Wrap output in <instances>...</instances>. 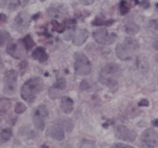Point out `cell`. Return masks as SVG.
Masks as SVG:
<instances>
[{"mask_svg":"<svg viewBox=\"0 0 158 148\" xmlns=\"http://www.w3.org/2000/svg\"><path fill=\"white\" fill-rule=\"evenodd\" d=\"M43 81L40 78H32L24 83L21 87V98L27 102L33 103L43 88Z\"/></svg>","mask_w":158,"mask_h":148,"instance_id":"cell-1","label":"cell"},{"mask_svg":"<svg viewBox=\"0 0 158 148\" xmlns=\"http://www.w3.org/2000/svg\"><path fill=\"white\" fill-rule=\"evenodd\" d=\"M120 72V68L116 63H107L105 65L99 72L98 80L102 84L107 85L109 88L117 86V78Z\"/></svg>","mask_w":158,"mask_h":148,"instance_id":"cell-2","label":"cell"},{"mask_svg":"<svg viewBox=\"0 0 158 148\" xmlns=\"http://www.w3.org/2000/svg\"><path fill=\"white\" fill-rule=\"evenodd\" d=\"M139 49V42L133 37H127L122 44H118L115 52L117 57L122 61L131 60L135 52Z\"/></svg>","mask_w":158,"mask_h":148,"instance_id":"cell-3","label":"cell"},{"mask_svg":"<svg viewBox=\"0 0 158 148\" xmlns=\"http://www.w3.org/2000/svg\"><path fill=\"white\" fill-rule=\"evenodd\" d=\"M75 72L78 76H86L89 75L91 71V65L88 57L83 53H76L75 54Z\"/></svg>","mask_w":158,"mask_h":148,"instance_id":"cell-4","label":"cell"},{"mask_svg":"<svg viewBox=\"0 0 158 148\" xmlns=\"http://www.w3.org/2000/svg\"><path fill=\"white\" fill-rule=\"evenodd\" d=\"M17 72L14 70L6 71L4 77V93L8 95L15 94L17 89Z\"/></svg>","mask_w":158,"mask_h":148,"instance_id":"cell-5","label":"cell"},{"mask_svg":"<svg viewBox=\"0 0 158 148\" xmlns=\"http://www.w3.org/2000/svg\"><path fill=\"white\" fill-rule=\"evenodd\" d=\"M93 38L99 44H112L117 39V34L109 33L106 28H99L93 32Z\"/></svg>","mask_w":158,"mask_h":148,"instance_id":"cell-6","label":"cell"},{"mask_svg":"<svg viewBox=\"0 0 158 148\" xmlns=\"http://www.w3.org/2000/svg\"><path fill=\"white\" fill-rule=\"evenodd\" d=\"M143 148H155L158 144V133L154 129H147L143 131L141 137Z\"/></svg>","mask_w":158,"mask_h":148,"instance_id":"cell-7","label":"cell"},{"mask_svg":"<svg viewBox=\"0 0 158 148\" xmlns=\"http://www.w3.org/2000/svg\"><path fill=\"white\" fill-rule=\"evenodd\" d=\"M115 137L123 141L133 142L137 137V133L136 131L128 129L127 126L120 124L115 128Z\"/></svg>","mask_w":158,"mask_h":148,"instance_id":"cell-8","label":"cell"},{"mask_svg":"<svg viewBox=\"0 0 158 148\" xmlns=\"http://www.w3.org/2000/svg\"><path fill=\"white\" fill-rule=\"evenodd\" d=\"M30 25V15L26 11H20L14 19L13 28L18 32L23 33L27 30Z\"/></svg>","mask_w":158,"mask_h":148,"instance_id":"cell-9","label":"cell"},{"mask_svg":"<svg viewBox=\"0 0 158 148\" xmlns=\"http://www.w3.org/2000/svg\"><path fill=\"white\" fill-rule=\"evenodd\" d=\"M7 53L11 56L12 57H14L15 59H20L25 56V50L23 49L22 46H20L19 43H9L7 46Z\"/></svg>","mask_w":158,"mask_h":148,"instance_id":"cell-10","label":"cell"},{"mask_svg":"<svg viewBox=\"0 0 158 148\" xmlns=\"http://www.w3.org/2000/svg\"><path fill=\"white\" fill-rule=\"evenodd\" d=\"M89 36V33L85 29H77L72 34V43L75 46H81L85 43Z\"/></svg>","mask_w":158,"mask_h":148,"instance_id":"cell-11","label":"cell"},{"mask_svg":"<svg viewBox=\"0 0 158 148\" xmlns=\"http://www.w3.org/2000/svg\"><path fill=\"white\" fill-rule=\"evenodd\" d=\"M47 134L48 137H52L56 140H58V141H62L64 139V131L62 127L58 124L50 126L47 131Z\"/></svg>","mask_w":158,"mask_h":148,"instance_id":"cell-12","label":"cell"},{"mask_svg":"<svg viewBox=\"0 0 158 148\" xmlns=\"http://www.w3.org/2000/svg\"><path fill=\"white\" fill-rule=\"evenodd\" d=\"M73 100L68 96H63L61 100V108L65 114H69L73 110Z\"/></svg>","mask_w":158,"mask_h":148,"instance_id":"cell-13","label":"cell"},{"mask_svg":"<svg viewBox=\"0 0 158 148\" xmlns=\"http://www.w3.org/2000/svg\"><path fill=\"white\" fill-rule=\"evenodd\" d=\"M32 57L39 61L40 63H44L48 60V55L47 54V52L45 51V50L41 47H38L34 50V51L32 54Z\"/></svg>","mask_w":158,"mask_h":148,"instance_id":"cell-14","label":"cell"},{"mask_svg":"<svg viewBox=\"0 0 158 148\" xmlns=\"http://www.w3.org/2000/svg\"><path fill=\"white\" fill-rule=\"evenodd\" d=\"M140 30V26L133 20H128L125 24V31L127 34L134 35L137 34Z\"/></svg>","mask_w":158,"mask_h":148,"instance_id":"cell-15","label":"cell"},{"mask_svg":"<svg viewBox=\"0 0 158 148\" xmlns=\"http://www.w3.org/2000/svg\"><path fill=\"white\" fill-rule=\"evenodd\" d=\"M28 4V0H8V9L14 11L19 7H24Z\"/></svg>","mask_w":158,"mask_h":148,"instance_id":"cell-16","label":"cell"},{"mask_svg":"<svg viewBox=\"0 0 158 148\" xmlns=\"http://www.w3.org/2000/svg\"><path fill=\"white\" fill-rule=\"evenodd\" d=\"M33 121H34V127L39 130V131H43L45 128V122H44V118L37 115H34L33 117Z\"/></svg>","mask_w":158,"mask_h":148,"instance_id":"cell-17","label":"cell"},{"mask_svg":"<svg viewBox=\"0 0 158 148\" xmlns=\"http://www.w3.org/2000/svg\"><path fill=\"white\" fill-rule=\"evenodd\" d=\"M21 41H22V45L25 47V50H26L27 51L31 50L33 49V47L34 46V40L32 39V37H31L30 34L25 36L22 40H21Z\"/></svg>","mask_w":158,"mask_h":148,"instance_id":"cell-18","label":"cell"},{"mask_svg":"<svg viewBox=\"0 0 158 148\" xmlns=\"http://www.w3.org/2000/svg\"><path fill=\"white\" fill-rule=\"evenodd\" d=\"M114 23L113 20H104L103 18L97 17L93 21H92V25L93 26H111Z\"/></svg>","mask_w":158,"mask_h":148,"instance_id":"cell-19","label":"cell"},{"mask_svg":"<svg viewBox=\"0 0 158 148\" xmlns=\"http://www.w3.org/2000/svg\"><path fill=\"white\" fill-rule=\"evenodd\" d=\"M58 125H60L62 127V129H65L67 131H70L73 129V124L71 123V121L69 119H62L60 120L58 123H57Z\"/></svg>","mask_w":158,"mask_h":148,"instance_id":"cell-20","label":"cell"},{"mask_svg":"<svg viewBox=\"0 0 158 148\" xmlns=\"http://www.w3.org/2000/svg\"><path fill=\"white\" fill-rule=\"evenodd\" d=\"M11 40V35L6 30H0V46H4Z\"/></svg>","mask_w":158,"mask_h":148,"instance_id":"cell-21","label":"cell"},{"mask_svg":"<svg viewBox=\"0 0 158 148\" xmlns=\"http://www.w3.org/2000/svg\"><path fill=\"white\" fill-rule=\"evenodd\" d=\"M34 115H40V116L45 118L48 115V108L45 105H40L39 107L36 108Z\"/></svg>","mask_w":158,"mask_h":148,"instance_id":"cell-22","label":"cell"},{"mask_svg":"<svg viewBox=\"0 0 158 148\" xmlns=\"http://www.w3.org/2000/svg\"><path fill=\"white\" fill-rule=\"evenodd\" d=\"M11 136H12V133L10 129H5L3 130L1 132V137H0V140L2 143L7 142L8 140L11 139Z\"/></svg>","mask_w":158,"mask_h":148,"instance_id":"cell-23","label":"cell"},{"mask_svg":"<svg viewBox=\"0 0 158 148\" xmlns=\"http://www.w3.org/2000/svg\"><path fill=\"white\" fill-rule=\"evenodd\" d=\"M130 7L126 0H122L119 4V11L121 15H127L129 12Z\"/></svg>","mask_w":158,"mask_h":148,"instance_id":"cell-24","label":"cell"},{"mask_svg":"<svg viewBox=\"0 0 158 148\" xmlns=\"http://www.w3.org/2000/svg\"><path fill=\"white\" fill-rule=\"evenodd\" d=\"M52 25H53V29L55 31L58 32V33H62L65 30V25L60 24V23H58L56 20H53L52 21Z\"/></svg>","mask_w":158,"mask_h":148,"instance_id":"cell-25","label":"cell"},{"mask_svg":"<svg viewBox=\"0 0 158 148\" xmlns=\"http://www.w3.org/2000/svg\"><path fill=\"white\" fill-rule=\"evenodd\" d=\"M80 148H96L95 143L91 140L84 139L80 144Z\"/></svg>","mask_w":158,"mask_h":148,"instance_id":"cell-26","label":"cell"},{"mask_svg":"<svg viewBox=\"0 0 158 148\" xmlns=\"http://www.w3.org/2000/svg\"><path fill=\"white\" fill-rule=\"evenodd\" d=\"M54 87L56 89H58V90H63L66 87V81L63 78H61V79L57 80L56 84L54 85Z\"/></svg>","mask_w":158,"mask_h":148,"instance_id":"cell-27","label":"cell"},{"mask_svg":"<svg viewBox=\"0 0 158 148\" xmlns=\"http://www.w3.org/2000/svg\"><path fill=\"white\" fill-rule=\"evenodd\" d=\"M27 110V107L25 104L22 102H18L15 106V112L17 114H22L23 112H25Z\"/></svg>","mask_w":158,"mask_h":148,"instance_id":"cell-28","label":"cell"},{"mask_svg":"<svg viewBox=\"0 0 158 148\" xmlns=\"http://www.w3.org/2000/svg\"><path fill=\"white\" fill-rule=\"evenodd\" d=\"M112 148H135L131 146L126 145V144H122V143H118V144H114Z\"/></svg>","mask_w":158,"mask_h":148,"instance_id":"cell-29","label":"cell"},{"mask_svg":"<svg viewBox=\"0 0 158 148\" xmlns=\"http://www.w3.org/2000/svg\"><path fill=\"white\" fill-rule=\"evenodd\" d=\"M90 88V85L88 84V82L86 80H84L81 82L80 84V89L81 90H88Z\"/></svg>","mask_w":158,"mask_h":148,"instance_id":"cell-30","label":"cell"},{"mask_svg":"<svg viewBox=\"0 0 158 148\" xmlns=\"http://www.w3.org/2000/svg\"><path fill=\"white\" fill-rule=\"evenodd\" d=\"M138 106H140V107H148V106H149V102H148L147 99H142L139 102Z\"/></svg>","mask_w":158,"mask_h":148,"instance_id":"cell-31","label":"cell"},{"mask_svg":"<svg viewBox=\"0 0 158 148\" xmlns=\"http://www.w3.org/2000/svg\"><path fill=\"white\" fill-rule=\"evenodd\" d=\"M141 4V6H142L143 8H145V9H147V8H148V7L150 6L149 1H148V0H143Z\"/></svg>","mask_w":158,"mask_h":148,"instance_id":"cell-32","label":"cell"},{"mask_svg":"<svg viewBox=\"0 0 158 148\" xmlns=\"http://www.w3.org/2000/svg\"><path fill=\"white\" fill-rule=\"evenodd\" d=\"M95 0H83V4L84 5H86V6H89V5H91Z\"/></svg>","mask_w":158,"mask_h":148,"instance_id":"cell-33","label":"cell"},{"mask_svg":"<svg viewBox=\"0 0 158 148\" xmlns=\"http://www.w3.org/2000/svg\"><path fill=\"white\" fill-rule=\"evenodd\" d=\"M6 20H7V18H6V16L5 15V14H1L0 13V22H6Z\"/></svg>","mask_w":158,"mask_h":148,"instance_id":"cell-34","label":"cell"},{"mask_svg":"<svg viewBox=\"0 0 158 148\" xmlns=\"http://www.w3.org/2000/svg\"><path fill=\"white\" fill-rule=\"evenodd\" d=\"M154 48H155V50H157L158 51V39L155 41V42H154Z\"/></svg>","mask_w":158,"mask_h":148,"instance_id":"cell-35","label":"cell"},{"mask_svg":"<svg viewBox=\"0 0 158 148\" xmlns=\"http://www.w3.org/2000/svg\"><path fill=\"white\" fill-rule=\"evenodd\" d=\"M152 124L155 126V127H156H156H158V119L154 120V121H153Z\"/></svg>","mask_w":158,"mask_h":148,"instance_id":"cell-36","label":"cell"},{"mask_svg":"<svg viewBox=\"0 0 158 148\" xmlns=\"http://www.w3.org/2000/svg\"><path fill=\"white\" fill-rule=\"evenodd\" d=\"M156 9H157V11H158V3L156 4Z\"/></svg>","mask_w":158,"mask_h":148,"instance_id":"cell-37","label":"cell"},{"mask_svg":"<svg viewBox=\"0 0 158 148\" xmlns=\"http://www.w3.org/2000/svg\"><path fill=\"white\" fill-rule=\"evenodd\" d=\"M1 63H2V61H1V57H0V65H1Z\"/></svg>","mask_w":158,"mask_h":148,"instance_id":"cell-38","label":"cell"},{"mask_svg":"<svg viewBox=\"0 0 158 148\" xmlns=\"http://www.w3.org/2000/svg\"><path fill=\"white\" fill-rule=\"evenodd\" d=\"M41 2H44V1H46V0H40Z\"/></svg>","mask_w":158,"mask_h":148,"instance_id":"cell-39","label":"cell"}]
</instances>
